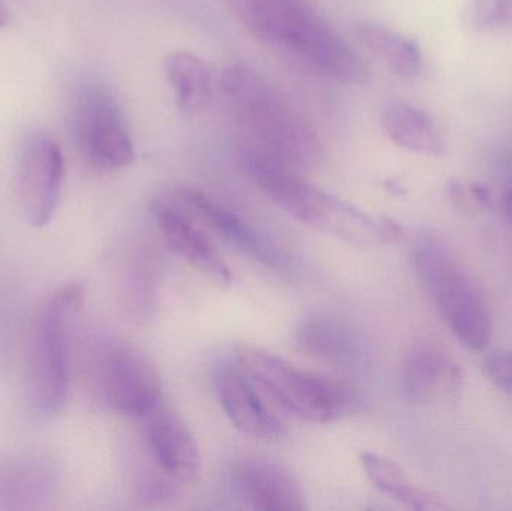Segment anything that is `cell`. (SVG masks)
Segmentation results:
<instances>
[{
    "instance_id": "1",
    "label": "cell",
    "mask_w": 512,
    "mask_h": 511,
    "mask_svg": "<svg viewBox=\"0 0 512 511\" xmlns=\"http://www.w3.org/2000/svg\"><path fill=\"white\" fill-rule=\"evenodd\" d=\"M221 90L251 146L297 170H312L322 161L318 134L303 114L261 74L233 65L221 75Z\"/></svg>"
},
{
    "instance_id": "2",
    "label": "cell",
    "mask_w": 512,
    "mask_h": 511,
    "mask_svg": "<svg viewBox=\"0 0 512 511\" xmlns=\"http://www.w3.org/2000/svg\"><path fill=\"white\" fill-rule=\"evenodd\" d=\"M240 161L252 182L298 221L361 245L387 239L385 218H372L319 191L300 176L297 168L286 162L251 144L240 149Z\"/></svg>"
},
{
    "instance_id": "3",
    "label": "cell",
    "mask_w": 512,
    "mask_h": 511,
    "mask_svg": "<svg viewBox=\"0 0 512 511\" xmlns=\"http://www.w3.org/2000/svg\"><path fill=\"white\" fill-rule=\"evenodd\" d=\"M415 269L442 320L462 345L472 351L486 350L492 336V318L477 281L438 243H426L417 249Z\"/></svg>"
},
{
    "instance_id": "4",
    "label": "cell",
    "mask_w": 512,
    "mask_h": 511,
    "mask_svg": "<svg viewBox=\"0 0 512 511\" xmlns=\"http://www.w3.org/2000/svg\"><path fill=\"white\" fill-rule=\"evenodd\" d=\"M240 365L280 407L310 423H330L348 413L354 393L339 381L301 371L258 348H243Z\"/></svg>"
},
{
    "instance_id": "5",
    "label": "cell",
    "mask_w": 512,
    "mask_h": 511,
    "mask_svg": "<svg viewBox=\"0 0 512 511\" xmlns=\"http://www.w3.org/2000/svg\"><path fill=\"white\" fill-rule=\"evenodd\" d=\"M83 302L80 285L59 288L45 303L38 323L32 351V390L39 410L54 414L65 407L71 383L69 368V318Z\"/></svg>"
},
{
    "instance_id": "6",
    "label": "cell",
    "mask_w": 512,
    "mask_h": 511,
    "mask_svg": "<svg viewBox=\"0 0 512 511\" xmlns=\"http://www.w3.org/2000/svg\"><path fill=\"white\" fill-rule=\"evenodd\" d=\"M71 131L86 161L98 170H120L134 159L128 126L113 96L87 84L75 96Z\"/></svg>"
},
{
    "instance_id": "7",
    "label": "cell",
    "mask_w": 512,
    "mask_h": 511,
    "mask_svg": "<svg viewBox=\"0 0 512 511\" xmlns=\"http://www.w3.org/2000/svg\"><path fill=\"white\" fill-rule=\"evenodd\" d=\"M92 371L102 398L122 416L144 419L161 404V377L149 360L129 345H102L95 351Z\"/></svg>"
},
{
    "instance_id": "8",
    "label": "cell",
    "mask_w": 512,
    "mask_h": 511,
    "mask_svg": "<svg viewBox=\"0 0 512 511\" xmlns=\"http://www.w3.org/2000/svg\"><path fill=\"white\" fill-rule=\"evenodd\" d=\"M237 20L261 41L303 54L327 21L307 0H230Z\"/></svg>"
},
{
    "instance_id": "9",
    "label": "cell",
    "mask_w": 512,
    "mask_h": 511,
    "mask_svg": "<svg viewBox=\"0 0 512 511\" xmlns=\"http://www.w3.org/2000/svg\"><path fill=\"white\" fill-rule=\"evenodd\" d=\"M65 161L59 144L48 135L30 138L18 171L21 212L32 227L50 224L62 195Z\"/></svg>"
},
{
    "instance_id": "10",
    "label": "cell",
    "mask_w": 512,
    "mask_h": 511,
    "mask_svg": "<svg viewBox=\"0 0 512 511\" xmlns=\"http://www.w3.org/2000/svg\"><path fill=\"white\" fill-rule=\"evenodd\" d=\"M144 434L155 464L180 485L194 483L201 471V452L185 420L159 404L144 417Z\"/></svg>"
},
{
    "instance_id": "11",
    "label": "cell",
    "mask_w": 512,
    "mask_h": 511,
    "mask_svg": "<svg viewBox=\"0 0 512 511\" xmlns=\"http://www.w3.org/2000/svg\"><path fill=\"white\" fill-rule=\"evenodd\" d=\"M234 489L252 509L262 511H301L306 497L288 468L267 458H243L231 473Z\"/></svg>"
},
{
    "instance_id": "12",
    "label": "cell",
    "mask_w": 512,
    "mask_h": 511,
    "mask_svg": "<svg viewBox=\"0 0 512 511\" xmlns=\"http://www.w3.org/2000/svg\"><path fill=\"white\" fill-rule=\"evenodd\" d=\"M216 390L225 414L242 434L265 441L282 437L283 423L259 395L258 384L245 369L222 368Z\"/></svg>"
},
{
    "instance_id": "13",
    "label": "cell",
    "mask_w": 512,
    "mask_h": 511,
    "mask_svg": "<svg viewBox=\"0 0 512 511\" xmlns=\"http://www.w3.org/2000/svg\"><path fill=\"white\" fill-rule=\"evenodd\" d=\"M462 384L459 366L438 345L417 342L403 360L402 389L412 404L426 405L453 398Z\"/></svg>"
},
{
    "instance_id": "14",
    "label": "cell",
    "mask_w": 512,
    "mask_h": 511,
    "mask_svg": "<svg viewBox=\"0 0 512 511\" xmlns=\"http://www.w3.org/2000/svg\"><path fill=\"white\" fill-rule=\"evenodd\" d=\"M153 215L165 242L195 269L212 276L222 284L231 281L230 267L212 240L188 216L164 203L153 204Z\"/></svg>"
},
{
    "instance_id": "15",
    "label": "cell",
    "mask_w": 512,
    "mask_h": 511,
    "mask_svg": "<svg viewBox=\"0 0 512 511\" xmlns=\"http://www.w3.org/2000/svg\"><path fill=\"white\" fill-rule=\"evenodd\" d=\"M185 197L215 230H218L240 251L246 252L249 257L270 269L279 270V272L288 269L289 261L286 255L264 234L248 224L242 216L222 206L203 192L188 191Z\"/></svg>"
},
{
    "instance_id": "16",
    "label": "cell",
    "mask_w": 512,
    "mask_h": 511,
    "mask_svg": "<svg viewBox=\"0 0 512 511\" xmlns=\"http://www.w3.org/2000/svg\"><path fill=\"white\" fill-rule=\"evenodd\" d=\"M381 125L394 144L409 152L429 156L445 152L444 137L435 120L409 102H387L381 111Z\"/></svg>"
},
{
    "instance_id": "17",
    "label": "cell",
    "mask_w": 512,
    "mask_h": 511,
    "mask_svg": "<svg viewBox=\"0 0 512 511\" xmlns=\"http://www.w3.org/2000/svg\"><path fill=\"white\" fill-rule=\"evenodd\" d=\"M355 36L397 77L414 80L420 75L423 54L415 39L373 20L360 21L355 27Z\"/></svg>"
},
{
    "instance_id": "18",
    "label": "cell",
    "mask_w": 512,
    "mask_h": 511,
    "mask_svg": "<svg viewBox=\"0 0 512 511\" xmlns=\"http://www.w3.org/2000/svg\"><path fill=\"white\" fill-rule=\"evenodd\" d=\"M295 341L307 356L331 365H352L361 357V344L357 336L343 324L324 317L304 320L297 329Z\"/></svg>"
},
{
    "instance_id": "19",
    "label": "cell",
    "mask_w": 512,
    "mask_h": 511,
    "mask_svg": "<svg viewBox=\"0 0 512 511\" xmlns=\"http://www.w3.org/2000/svg\"><path fill=\"white\" fill-rule=\"evenodd\" d=\"M165 78L183 113L198 114L213 98V75L206 60L189 51H176L165 59Z\"/></svg>"
},
{
    "instance_id": "20",
    "label": "cell",
    "mask_w": 512,
    "mask_h": 511,
    "mask_svg": "<svg viewBox=\"0 0 512 511\" xmlns=\"http://www.w3.org/2000/svg\"><path fill=\"white\" fill-rule=\"evenodd\" d=\"M360 459L370 482L382 494L393 498L397 503L403 504L411 510L436 511L448 509L447 504L441 498L415 485L406 476L405 471L387 456L379 455V453L363 452Z\"/></svg>"
},
{
    "instance_id": "21",
    "label": "cell",
    "mask_w": 512,
    "mask_h": 511,
    "mask_svg": "<svg viewBox=\"0 0 512 511\" xmlns=\"http://www.w3.org/2000/svg\"><path fill=\"white\" fill-rule=\"evenodd\" d=\"M41 465L36 462H5L0 467V498L2 501L29 500L42 491L41 486L33 483L36 474L42 473Z\"/></svg>"
},
{
    "instance_id": "22",
    "label": "cell",
    "mask_w": 512,
    "mask_h": 511,
    "mask_svg": "<svg viewBox=\"0 0 512 511\" xmlns=\"http://www.w3.org/2000/svg\"><path fill=\"white\" fill-rule=\"evenodd\" d=\"M469 21L483 32L512 29V0H472Z\"/></svg>"
},
{
    "instance_id": "23",
    "label": "cell",
    "mask_w": 512,
    "mask_h": 511,
    "mask_svg": "<svg viewBox=\"0 0 512 511\" xmlns=\"http://www.w3.org/2000/svg\"><path fill=\"white\" fill-rule=\"evenodd\" d=\"M484 371L492 383L512 395V353L498 351L489 354L484 360Z\"/></svg>"
},
{
    "instance_id": "24",
    "label": "cell",
    "mask_w": 512,
    "mask_h": 511,
    "mask_svg": "<svg viewBox=\"0 0 512 511\" xmlns=\"http://www.w3.org/2000/svg\"><path fill=\"white\" fill-rule=\"evenodd\" d=\"M448 195H450L451 201L457 209L465 210V212L471 209L468 192L459 180H451L450 185H448Z\"/></svg>"
},
{
    "instance_id": "25",
    "label": "cell",
    "mask_w": 512,
    "mask_h": 511,
    "mask_svg": "<svg viewBox=\"0 0 512 511\" xmlns=\"http://www.w3.org/2000/svg\"><path fill=\"white\" fill-rule=\"evenodd\" d=\"M469 194H471V197L474 198L480 206L487 207V209L492 207V195H490V191L486 186L480 185V183H474V185H471V188H469Z\"/></svg>"
},
{
    "instance_id": "26",
    "label": "cell",
    "mask_w": 512,
    "mask_h": 511,
    "mask_svg": "<svg viewBox=\"0 0 512 511\" xmlns=\"http://www.w3.org/2000/svg\"><path fill=\"white\" fill-rule=\"evenodd\" d=\"M501 207L505 218L512 224V186L505 189L504 195H502Z\"/></svg>"
},
{
    "instance_id": "27",
    "label": "cell",
    "mask_w": 512,
    "mask_h": 511,
    "mask_svg": "<svg viewBox=\"0 0 512 511\" xmlns=\"http://www.w3.org/2000/svg\"><path fill=\"white\" fill-rule=\"evenodd\" d=\"M9 21V14L8 11H6L5 6L0 3V27L6 26Z\"/></svg>"
}]
</instances>
